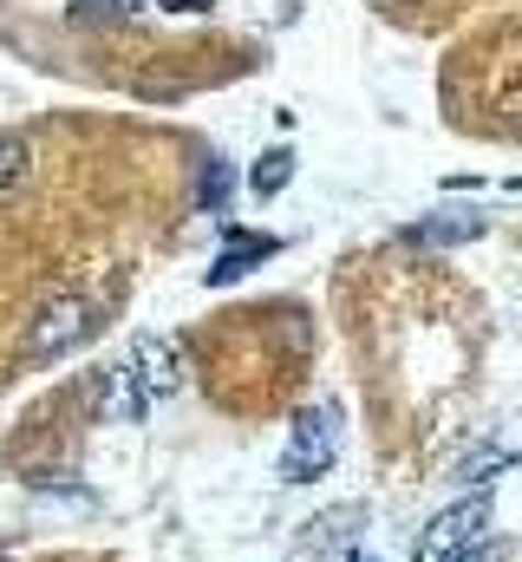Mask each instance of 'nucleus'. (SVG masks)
<instances>
[{
	"mask_svg": "<svg viewBox=\"0 0 522 562\" xmlns=\"http://www.w3.org/2000/svg\"><path fill=\"white\" fill-rule=\"evenodd\" d=\"M340 458V419L333 406H300L287 425V445H281V484H314L327 477Z\"/></svg>",
	"mask_w": 522,
	"mask_h": 562,
	"instance_id": "nucleus-1",
	"label": "nucleus"
},
{
	"mask_svg": "<svg viewBox=\"0 0 522 562\" xmlns=\"http://www.w3.org/2000/svg\"><path fill=\"white\" fill-rule=\"evenodd\" d=\"M490 484L484 491H470V497H457V504H444L424 530H418V543H411V562H457L470 543H484V530H490Z\"/></svg>",
	"mask_w": 522,
	"mask_h": 562,
	"instance_id": "nucleus-2",
	"label": "nucleus"
},
{
	"mask_svg": "<svg viewBox=\"0 0 522 562\" xmlns=\"http://www.w3.org/2000/svg\"><path fill=\"white\" fill-rule=\"evenodd\" d=\"M92 301L86 294H53L39 314H33V334H26V347L39 353V360H53V353H66V347H79V340H92Z\"/></svg>",
	"mask_w": 522,
	"mask_h": 562,
	"instance_id": "nucleus-3",
	"label": "nucleus"
},
{
	"mask_svg": "<svg viewBox=\"0 0 522 562\" xmlns=\"http://www.w3.org/2000/svg\"><path fill=\"white\" fill-rule=\"evenodd\" d=\"M150 406H157V400L137 386L130 367H105V373H99V419L105 425H144Z\"/></svg>",
	"mask_w": 522,
	"mask_h": 562,
	"instance_id": "nucleus-4",
	"label": "nucleus"
},
{
	"mask_svg": "<svg viewBox=\"0 0 522 562\" xmlns=\"http://www.w3.org/2000/svg\"><path fill=\"white\" fill-rule=\"evenodd\" d=\"M477 236H484V210H464V203H444L424 223H411V243L418 249H464Z\"/></svg>",
	"mask_w": 522,
	"mask_h": 562,
	"instance_id": "nucleus-5",
	"label": "nucleus"
},
{
	"mask_svg": "<svg viewBox=\"0 0 522 562\" xmlns=\"http://www.w3.org/2000/svg\"><path fill=\"white\" fill-rule=\"evenodd\" d=\"M125 367L137 373V386L150 393V400H163V393H177V347L163 340V334H137L125 353Z\"/></svg>",
	"mask_w": 522,
	"mask_h": 562,
	"instance_id": "nucleus-6",
	"label": "nucleus"
},
{
	"mask_svg": "<svg viewBox=\"0 0 522 562\" xmlns=\"http://www.w3.org/2000/svg\"><path fill=\"white\" fill-rule=\"evenodd\" d=\"M274 256V236H242V229H229V243H223V256H216V269H209V288H229V281H242L256 262Z\"/></svg>",
	"mask_w": 522,
	"mask_h": 562,
	"instance_id": "nucleus-7",
	"label": "nucleus"
},
{
	"mask_svg": "<svg viewBox=\"0 0 522 562\" xmlns=\"http://www.w3.org/2000/svg\"><path fill=\"white\" fill-rule=\"evenodd\" d=\"M287 183H294V150H287V144L261 150L256 164H249V190H256L261 203H274V196H281Z\"/></svg>",
	"mask_w": 522,
	"mask_h": 562,
	"instance_id": "nucleus-8",
	"label": "nucleus"
},
{
	"mask_svg": "<svg viewBox=\"0 0 522 562\" xmlns=\"http://www.w3.org/2000/svg\"><path fill=\"white\" fill-rule=\"evenodd\" d=\"M229 196H236V170H229V157H209L203 183H196V210L203 216H229Z\"/></svg>",
	"mask_w": 522,
	"mask_h": 562,
	"instance_id": "nucleus-9",
	"label": "nucleus"
},
{
	"mask_svg": "<svg viewBox=\"0 0 522 562\" xmlns=\"http://www.w3.org/2000/svg\"><path fill=\"white\" fill-rule=\"evenodd\" d=\"M26 164H33V150H26V138H13V132H0V190H13V183H26Z\"/></svg>",
	"mask_w": 522,
	"mask_h": 562,
	"instance_id": "nucleus-10",
	"label": "nucleus"
},
{
	"mask_svg": "<svg viewBox=\"0 0 522 562\" xmlns=\"http://www.w3.org/2000/svg\"><path fill=\"white\" fill-rule=\"evenodd\" d=\"M503 464H510V451L497 445V451H477V458H464V464H457V477H470V484H477L484 471H503Z\"/></svg>",
	"mask_w": 522,
	"mask_h": 562,
	"instance_id": "nucleus-11",
	"label": "nucleus"
},
{
	"mask_svg": "<svg viewBox=\"0 0 522 562\" xmlns=\"http://www.w3.org/2000/svg\"><path fill=\"white\" fill-rule=\"evenodd\" d=\"M457 562H503V543H470Z\"/></svg>",
	"mask_w": 522,
	"mask_h": 562,
	"instance_id": "nucleus-12",
	"label": "nucleus"
},
{
	"mask_svg": "<svg viewBox=\"0 0 522 562\" xmlns=\"http://www.w3.org/2000/svg\"><path fill=\"white\" fill-rule=\"evenodd\" d=\"M86 7H92V13H118V20L137 13V0H86Z\"/></svg>",
	"mask_w": 522,
	"mask_h": 562,
	"instance_id": "nucleus-13",
	"label": "nucleus"
},
{
	"mask_svg": "<svg viewBox=\"0 0 522 562\" xmlns=\"http://www.w3.org/2000/svg\"><path fill=\"white\" fill-rule=\"evenodd\" d=\"M216 0H163V13H209Z\"/></svg>",
	"mask_w": 522,
	"mask_h": 562,
	"instance_id": "nucleus-14",
	"label": "nucleus"
},
{
	"mask_svg": "<svg viewBox=\"0 0 522 562\" xmlns=\"http://www.w3.org/2000/svg\"><path fill=\"white\" fill-rule=\"evenodd\" d=\"M347 562H379V557H373V550H353V557H347Z\"/></svg>",
	"mask_w": 522,
	"mask_h": 562,
	"instance_id": "nucleus-15",
	"label": "nucleus"
},
{
	"mask_svg": "<svg viewBox=\"0 0 522 562\" xmlns=\"http://www.w3.org/2000/svg\"><path fill=\"white\" fill-rule=\"evenodd\" d=\"M0 562H7V550H0Z\"/></svg>",
	"mask_w": 522,
	"mask_h": 562,
	"instance_id": "nucleus-16",
	"label": "nucleus"
}]
</instances>
